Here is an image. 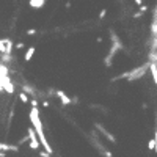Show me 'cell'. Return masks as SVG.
I'll list each match as a JSON object with an SVG mask.
<instances>
[{
	"instance_id": "10",
	"label": "cell",
	"mask_w": 157,
	"mask_h": 157,
	"mask_svg": "<svg viewBox=\"0 0 157 157\" xmlns=\"http://www.w3.org/2000/svg\"><path fill=\"white\" fill-rule=\"evenodd\" d=\"M148 148H149V151H154V148H156L154 138H151V140H149V143H148Z\"/></svg>"
},
{
	"instance_id": "16",
	"label": "cell",
	"mask_w": 157,
	"mask_h": 157,
	"mask_svg": "<svg viewBox=\"0 0 157 157\" xmlns=\"http://www.w3.org/2000/svg\"><path fill=\"white\" fill-rule=\"evenodd\" d=\"M135 3H137V5H142V3H143V0H135Z\"/></svg>"
},
{
	"instance_id": "6",
	"label": "cell",
	"mask_w": 157,
	"mask_h": 157,
	"mask_svg": "<svg viewBox=\"0 0 157 157\" xmlns=\"http://www.w3.org/2000/svg\"><path fill=\"white\" fill-rule=\"evenodd\" d=\"M46 0H29V5L32 8H43Z\"/></svg>"
},
{
	"instance_id": "3",
	"label": "cell",
	"mask_w": 157,
	"mask_h": 157,
	"mask_svg": "<svg viewBox=\"0 0 157 157\" xmlns=\"http://www.w3.org/2000/svg\"><path fill=\"white\" fill-rule=\"evenodd\" d=\"M0 52L2 54H11L13 52V43H11L10 38L0 39Z\"/></svg>"
},
{
	"instance_id": "12",
	"label": "cell",
	"mask_w": 157,
	"mask_h": 157,
	"mask_svg": "<svg viewBox=\"0 0 157 157\" xmlns=\"http://www.w3.org/2000/svg\"><path fill=\"white\" fill-rule=\"evenodd\" d=\"M154 143H156V148H154V153H157V129H156V134H154Z\"/></svg>"
},
{
	"instance_id": "13",
	"label": "cell",
	"mask_w": 157,
	"mask_h": 157,
	"mask_svg": "<svg viewBox=\"0 0 157 157\" xmlns=\"http://www.w3.org/2000/svg\"><path fill=\"white\" fill-rule=\"evenodd\" d=\"M105 14H107V10H102V11L99 13V18H101V19H104V18H105Z\"/></svg>"
},
{
	"instance_id": "15",
	"label": "cell",
	"mask_w": 157,
	"mask_h": 157,
	"mask_svg": "<svg viewBox=\"0 0 157 157\" xmlns=\"http://www.w3.org/2000/svg\"><path fill=\"white\" fill-rule=\"evenodd\" d=\"M27 33H29V35H35V33H36V30H35V29H32V30H29Z\"/></svg>"
},
{
	"instance_id": "2",
	"label": "cell",
	"mask_w": 157,
	"mask_h": 157,
	"mask_svg": "<svg viewBox=\"0 0 157 157\" xmlns=\"http://www.w3.org/2000/svg\"><path fill=\"white\" fill-rule=\"evenodd\" d=\"M146 69H148V65H143V66H140V68H134L132 71L124 72V74L115 77L113 80H118V78H126V80H131V82H132V80H137V78H142V77L145 76Z\"/></svg>"
},
{
	"instance_id": "11",
	"label": "cell",
	"mask_w": 157,
	"mask_h": 157,
	"mask_svg": "<svg viewBox=\"0 0 157 157\" xmlns=\"http://www.w3.org/2000/svg\"><path fill=\"white\" fill-rule=\"evenodd\" d=\"M29 102L32 104V107H38V101H36V99H30Z\"/></svg>"
},
{
	"instance_id": "17",
	"label": "cell",
	"mask_w": 157,
	"mask_h": 157,
	"mask_svg": "<svg viewBox=\"0 0 157 157\" xmlns=\"http://www.w3.org/2000/svg\"><path fill=\"white\" fill-rule=\"evenodd\" d=\"M156 14H157V8H156Z\"/></svg>"
},
{
	"instance_id": "9",
	"label": "cell",
	"mask_w": 157,
	"mask_h": 157,
	"mask_svg": "<svg viewBox=\"0 0 157 157\" xmlns=\"http://www.w3.org/2000/svg\"><path fill=\"white\" fill-rule=\"evenodd\" d=\"M19 99H21V101H22V102H24V104H27V102H29V101H30L29 94H25L24 91H22V93L19 94Z\"/></svg>"
},
{
	"instance_id": "14",
	"label": "cell",
	"mask_w": 157,
	"mask_h": 157,
	"mask_svg": "<svg viewBox=\"0 0 157 157\" xmlns=\"http://www.w3.org/2000/svg\"><path fill=\"white\" fill-rule=\"evenodd\" d=\"M16 49H24V43H19V44H16Z\"/></svg>"
},
{
	"instance_id": "8",
	"label": "cell",
	"mask_w": 157,
	"mask_h": 157,
	"mask_svg": "<svg viewBox=\"0 0 157 157\" xmlns=\"http://www.w3.org/2000/svg\"><path fill=\"white\" fill-rule=\"evenodd\" d=\"M96 127H98L99 131H101V134H104V135H105V137H107V138L110 140V142H115V135H112L110 132H107V131H105V129H104L102 126H101V124H96Z\"/></svg>"
},
{
	"instance_id": "1",
	"label": "cell",
	"mask_w": 157,
	"mask_h": 157,
	"mask_svg": "<svg viewBox=\"0 0 157 157\" xmlns=\"http://www.w3.org/2000/svg\"><path fill=\"white\" fill-rule=\"evenodd\" d=\"M29 116H30L32 126H33V129H35V132H36V137L39 138V145H41V146L46 149L47 154H52L54 151H52V146L49 145L47 138H46V134H44V129H43L41 118H39V110H38V107H32Z\"/></svg>"
},
{
	"instance_id": "5",
	"label": "cell",
	"mask_w": 157,
	"mask_h": 157,
	"mask_svg": "<svg viewBox=\"0 0 157 157\" xmlns=\"http://www.w3.org/2000/svg\"><path fill=\"white\" fill-rule=\"evenodd\" d=\"M149 68H151V76H153V80H154V83L157 85V63H153V61H151Z\"/></svg>"
},
{
	"instance_id": "7",
	"label": "cell",
	"mask_w": 157,
	"mask_h": 157,
	"mask_svg": "<svg viewBox=\"0 0 157 157\" xmlns=\"http://www.w3.org/2000/svg\"><path fill=\"white\" fill-rule=\"evenodd\" d=\"M35 52H36L35 47H29V49H27V52H25V55H24V60L25 61H30L33 58V55H35Z\"/></svg>"
},
{
	"instance_id": "4",
	"label": "cell",
	"mask_w": 157,
	"mask_h": 157,
	"mask_svg": "<svg viewBox=\"0 0 157 157\" xmlns=\"http://www.w3.org/2000/svg\"><path fill=\"white\" fill-rule=\"evenodd\" d=\"M55 94L60 98V102L63 104V105H69V104H72V102H77V99L69 98L68 94H66L65 91H61V90H57V91H55Z\"/></svg>"
}]
</instances>
